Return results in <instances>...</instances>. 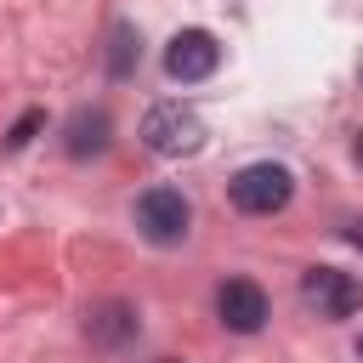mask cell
I'll list each match as a JSON object with an SVG mask.
<instances>
[{"label": "cell", "instance_id": "cell-5", "mask_svg": "<svg viewBox=\"0 0 363 363\" xmlns=\"http://www.w3.org/2000/svg\"><path fill=\"white\" fill-rule=\"evenodd\" d=\"M216 318H221L233 335H255V329L272 318L267 289H261L255 278H227V284L216 289Z\"/></svg>", "mask_w": 363, "mask_h": 363}, {"label": "cell", "instance_id": "cell-9", "mask_svg": "<svg viewBox=\"0 0 363 363\" xmlns=\"http://www.w3.org/2000/svg\"><path fill=\"white\" fill-rule=\"evenodd\" d=\"M136 62H142V34H136L130 23H113V34H108V74L125 79Z\"/></svg>", "mask_w": 363, "mask_h": 363}, {"label": "cell", "instance_id": "cell-2", "mask_svg": "<svg viewBox=\"0 0 363 363\" xmlns=\"http://www.w3.org/2000/svg\"><path fill=\"white\" fill-rule=\"evenodd\" d=\"M227 193H233V210H244V216H272V210H284L289 204V193H295V176L284 170V164H244L233 182H227Z\"/></svg>", "mask_w": 363, "mask_h": 363}, {"label": "cell", "instance_id": "cell-3", "mask_svg": "<svg viewBox=\"0 0 363 363\" xmlns=\"http://www.w3.org/2000/svg\"><path fill=\"white\" fill-rule=\"evenodd\" d=\"M136 227H142L147 244L170 250V244L187 238V227H193V204H187L176 187H147V193L136 199Z\"/></svg>", "mask_w": 363, "mask_h": 363}, {"label": "cell", "instance_id": "cell-13", "mask_svg": "<svg viewBox=\"0 0 363 363\" xmlns=\"http://www.w3.org/2000/svg\"><path fill=\"white\" fill-rule=\"evenodd\" d=\"M357 357H363V340H357Z\"/></svg>", "mask_w": 363, "mask_h": 363}, {"label": "cell", "instance_id": "cell-4", "mask_svg": "<svg viewBox=\"0 0 363 363\" xmlns=\"http://www.w3.org/2000/svg\"><path fill=\"white\" fill-rule=\"evenodd\" d=\"M301 301L318 318L335 323V318H352L363 306V284L352 272H340V267H312V272H301Z\"/></svg>", "mask_w": 363, "mask_h": 363}, {"label": "cell", "instance_id": "cell-14", "mask_svg": "<svg viewBox=\"0 0 363 363\" xmlns=\"http://www.w3.org/2000/svg\"><path fill=\"white\" fill-rule=\"evenodd\" d=\"M159 363H176V357H159Z\"/></svg>", "mask_w": 363, "mask_h": 363}, {"label": "cell", "instance_id": "cell-7", "mask_svg": "<svg viewBox=\"0 0 363 363\" xmlns=\"http://www.w3.org/2000/svg\"><path fill=\"white\" fill-rule=\"evenodd\" d=\"M130 335H136V312H130L125 301H102V306H91V312H85V340H91V346L119 352Z\"/></svg>", "mask_w": 363, "mask_h": 363}, {"label": "cell", "instance_id": "cell-1", "mask_svg": "<svg viewBox=\"0 0 363 363\" xmlns=\"http://www.w3.org/2000/svg\"><path fill=\"white\" fill-rule=\"evenodd\" d=\"M142 142H147V153H159V159H187V153L204 147V119H199L193 108H182V102H159V108H147V119H142Z\"/></svg>", "mask_w": 363, "mask_h": 363}, {"label": "cell", "instance_id": "cell-11", "mask_svg": "<svg viewBox=\"0 0 363 363\" xmlns=\"http://www.w3.org/2000/svg\"><path fill=\"white\" fill-rule=\"evenodd\" d=\"M346 238H352V244L363 250V221H352V233H346Z\"/></svg>", "mask_w": 363, "mask_h": 363}, {"label": "cell", "instance_id": "cell-12", "mask_svg": "<svg viewBox=\"0 0 363 363\" xmlns=\"http://www.w3.org/2000/svg\"><path fill=\"white\" fill-rule=\"evenodd\" d=\"M352 153H357V164H363V136H357V147H352Z\"/></svg>", "mask_w": 363, "mask_h": 363}, {"label": "cell", "instance_id": "cell-6", "mask_svg": "<svg viewBox=\"0 0 363 363\" xmlns=\"http://www.w3.org/2000/svg\"><path fill=\"white\" fill-rule=\"evenodd\" d=\"M216 62H221V45H216V34H204V28H182V34L170 40V51H164V74L182 79V85L210 79Z\"/></svg>", "mask_w": 363, "mask_h": 363}, {"label": "cell", "instance_id": "cell-8", "mask_svg": "<svg viewBox=\"0 0 363 363\" xmlns=\"http://www.w3.org/2000/svg\"><path fill=\"white\" fill-rule=\"evenodd\" d=\"M108 113L102 108H79L74 119H68V136H62V147L74 153V159H91V153H102L108 147Z\"/></svg>", "mask_w": 363, "mask_h": 363}, {"label": "cell", "instance_id": "cell-10", "mask_svg": "<svg viewBox=\"0 0 363 363\" xmlns=\"http://www.w3.org/2000/svg\"><path fill=\"white\" fill-rule=\"evenodd\" d=\"M40 125H45V113H23V119H17V125H11V136H6V147H28V142H34V130H40Z\"/></svg>", "mask_w": 363, "mask_h": 363}]
</instances>
